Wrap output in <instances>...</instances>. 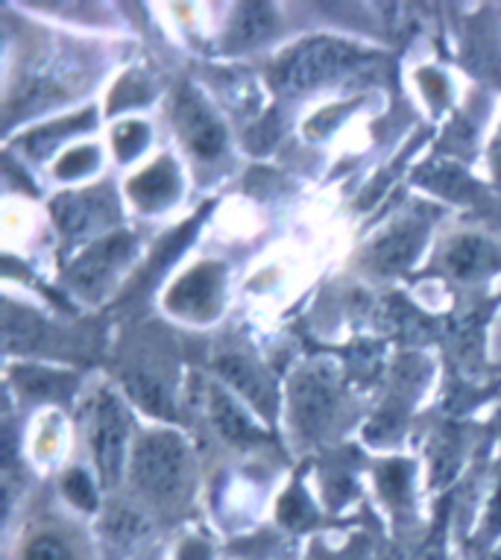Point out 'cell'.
I'll return each mask as SVG.
<instances>
[{
	"label": "cell",
	"instance_id": "9",
	"mask_svg": "<svg viewBox=\"0 0 501 560\" xmlns=\"http://www.w3.org/2000/svg\"><path fill=\"white\" fill-rule=\"evenodd\" d=\"M293 405H296V417L302 425H319L331 413V390L317 378H302L293 394Z\"/></svg>",
	"mask_w": 501,
	"mask_h": 560
},
{
	"label": "cell",
	"instance_id": "15",
	"mask_svg": "<svg viewBox=\"0 0 501 560\" xmlns=\"http://www.w3.org/2000/svg\"><path fill=\"white\" fill-rule=\"evenodd\" d=\"M65 493L71 497V502H77L80 508H85V511H92V508L97 505V497H94L92 481L82 476V472H71V476H68V481H65Z\"/></svg>",
	"mask_w": 501,
	"mask_h": 560
},
{
	"label": "cell",
	"instance_id": "14",
	"mask_svg": "<svg viewBox=\"0 0 501 560\" xmlns=\"http://www.w3.org/2000/svg\"><path fill=\"white\" fill-rule=\"evenodd\" d=\"M413 244H417V238H410V235H391V238L378 247V261L387 267L405 265L410 258V253H413Z\"/></svg>",
	"mask_w": 501,
	"mask_h": 560
},
{
	"label": "cell",
	"instance_id": "17",
	"mask_svg": "<svg viewBox=\"0 0 501 560\" xmlns=\"http://www.w3.org/2000/svg\"><path fill=\"white\" fill-rule=\"evenodd\" d=\"M94 159H97L94 150H77V153H68L65 162H59V176L85 174L89 167H94Z\"/></svg>",
	"mask_w": 501,
	"mask_h": 560
},
{
	"label": "cell",
	"instance_id": "13",
	"mask_svg": "<svg viewBox=\"0 0 501 560\" xmlns=\"http://www.w3.org/2000/svg\"><path fill=\"white\" fill-rule=\"evenodd\" d=\"M24 560H77L73 551L65 546L59 537L54 534H42L36 540L30 542L27 551H24Z\"/></svg>",
	"mask_w": 501,
	"mask_h": 560
},
{
	"label": "cell",
	"instance_id": "19",
	"mask_svg": "<svg viewBox=\"0 0 501 560\" xmlns=\"http://www.w3.org/2000/svg\"><path fill=\"white\" fill-rule=\"evenodd\" d=\"M499 532H501V490H499V497H496V502H492L490 520H487V525H483V534H487V537H492V534H499Z\"/></svg>",
	"mask_w": 501,
	"mask_h": 560
},
{
	"label": "cell",
	"instance_id": "5",
	"mask_svg": "<svg viewBox=\"0 0 501 560\" xmlns=\"http://www.w3.org/2000/svg\"><path fill=\"white\" fill-rule=\"evenodd\" d=\"M211 267H200L191 276H185L183 282L171 291V308L183 314H206L211 303L218 300L220 276Z\"/></svg>",
	"mask_w": 501,
	"mask_h": 560
},
{
	"label": "cell",
	"instance_id": "7",
	"mask_svg": "<svg viewBox=\"0 0 501 560\" xmlns=\"http://www.w3.org/2000/svg\"><path fill=\"white\" fill-rule=\"evenodd\" d=\"M209 405H211V420H214V425H218L223 438H229L232 443L261 441V432L246 420L244 413H241V408H237L226 394L211 390Z\"/></svg>",
	"mask_w": 501,
	"mask_h": 560
},
{
	"label": "cell",
	"instance_id": "1",
	"mask_svg": "<svg viewBox=\"0 0 501 560\" xmlns=\"http://www.w3.org/2000/svg\"><path fill=\"white\" fill-rule=\"evenodd\" d=\"M132 478L138 490L155 502H176L188 490V452L174 434H153L136 450Z\"/></svg>",
	"mask_w": 501,
	"mask_h": 560
},
{
	"label": "cell",
	"instance_id": "11",
	"mask_svg": "<svg viewBox=\"0 0 501 560\" xmlns=\"http://www.w3.org/2000/svg\"><path fill=\"white\" fill-rule=\"evenodd\" d=\"M492 265V249L487 244H481L478 238H464L457 241L452 253H448V267L455 270L457 276H475L487 270Z\"/></svg>",
	"mask_w": 501,
	"mask_h": 560
},
{
	"label": "cell",
	"instance_id": "10",
	"mask_svg": "<svg viewBox=\"0 0 501 560\" xmlns=\"http://www.w3.org/2000/svg\"><path fill=\"white\" fill-rule=\"evenodd\" d=\"M124 247H127V238L103 241L101 247L92 249L89 256L82 258L80 267H77V279H80L82 285H94V282H101L103 276L109 273V267L124 256Z\"/></svg>",
	"mask_w": 501,
	"mask_h": 560
},
{
	"label": "cell",
	"instance_id": "4",
	"mask_svg": "<svg viewBox=\"0 0 501 560\" xmlns=\"http://www.w3.org/2000/svg\"><path fill=\"white\" fill-rule=\"evenodd\" d=\"M124 434H127V420L120 405L109 394L101 396V402L94 408V429H92V450L97 455L101 472L106 481L118 476L120 452H124Z\"/></svg>",
	"mask_w": 501,
	"mask_h": 560
},
{
	"label": "cell",
	"instance_id": "2",
	"mask_svg": "<svg viewBox=\"0 0 501 560\" xmlns=\"http://www.w3.org/2000/svg\"><path fill=\"white\" fill-rule=\"evenodd\" d=\"M361 59L364 54L358 47L343 45L338 38H314L284 56L279 62V80L291 89H314L349 74Z\"/></svg>",
	"mask_w": 501,
	"mask_h": 560
},
{
	"label": "cell",
	"instance_id": "8",
	"mask_svg": "<svg viewBox=\"0 0 501 560\" xmlns=\"http://www.w3.org/2000/svg\"><path fill=\"white\" fill-rule=\"evenodd\" d=\"M132 197H136L144 209H155V206H162L176 194V171L171 162H159L153 165L147 174L136 176L132 179Z\"/></svg>",
	"mask_w": 501,
	"mask_h": 560
},
{
	"label": "cell",
	"instance_id": "6",
	"mask_svg": "<svg viewBox=\"0 0 501 560\" xmlns=\"http://www.w3.org/2000/svg\"><path fill=\"white\" fill-rule=\"evenodd\" d=\"M218 370L235 385V390H241V394L246 396V399H253L256 405H261L265 411L273 408V387L267 385V378L261 376L249 361L229 355V359L218 361Z\"/></svg>",
	"mask_w": 501,
	"mask_h": 560
},
{
	"label": "cell",
	"instance_id": "3",
	"mask_svg": "<svg viewBox=\"0 0 501 560\" xmlns=\"http://www.w3.org/2000/svg\"><path fill=\"white\" fill-rule=\"evenodd\" d=\"M176 127L197 156L214 159L223 148V127L194 89H183L176 97Z\"/></svg>",
	"mask_w": 501,
	"mask_h": 560
},
{
	"label": "cell",
	"instance_id": "18",
	"mask_svg": "<svg viewBox=\"0 0 501 560\" xmlns=\"http://www.w3.org/2000/svg\"><path fill=\"white\" fill-rule=\"evenodd\" d=\"M179 560H211V549L202 540H185Z\"/></svg>",
	"mask_w": 501,
	"mask_h": 560
},
{
	"label": "cell",
	"instance_id": "16",
	"mask_svg": "<svg viewBox=\"0 0 501 560\" xmlns=\"http://www.w3.org/2000/svg\"><path fill=\"white\" fill-rule=\"evenodd\" d=\"M144 127H138V124H127V127H120L115 132V148L120 150V156H132L141 144H144Z\"/></svg>",
	"mask_w": 501,
	"mask_h": 560
},
{
	"label": "cell",
	"instance_id": "12",
	"mask_svg": "<svg viewBox=\"0 0 501 560\" xmlns=\"http://www.w3.org/2000/svg\"><path fill=\"white\" fill-rule=\"evenodd\" d=\"M129 394L136 396V402L147 411L159 413V417H174V408H171V396L164 394V387L159 382H153L150 376H127Z\"/></svg>",
	"mask_w": 501,
	"mask_h": 560
}]
</instances>
